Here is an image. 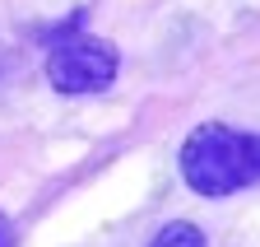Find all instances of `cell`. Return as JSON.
Masks as SVG:
<instances>
[{"mask_svg": "<svg viewBox=\"0 0 260 247\" xmlns=\"http://www.w3.org/2000/svg\"><path fill=\"white\" fill-rule=\"evenodd\" d=\"M181 177L195 196H233L260 182V135L255 131H237L223 121H205L195 126L181 145Z\"/></svg>", "mask_w": 260, "mask_h": 247, "instance_id": "1", "label": "cell"}, {"mask_svg": "<svg viewBox=\"0 0 260 247\" xmlns=\"http://www.w3.org/2000/svg\"><path fill=\"white\" fill-rule=\"evenodd\" d=\"M121 70V56L103 38H65L47 56V79L60 94H98Z\"/></svg>", "mask_w": 260, "mask_h": 247, "instance_id": "2", "label": "cell"}, {"mask_svg": "<svg viewBox=\"0 0 260 247\" xmlns=\"http://www.w3.org/2000/svg\"><path fill=\"white\" fill-rule=\"evenodd\" d=\"M149 247H205V233L195 229L190 219H172V224L158 229V238H153Z\"/></svg>", "mask_w": 260, "mask_h": 247, "instance_id": "3", "label": "cell"}, {"mask_svg": "<svg viewBox=\"0 0 260 247\" xmlns=\"http://www.w3.org/2000/svg\"><path fill=\"white\" fill-rule=\"evenodd\" d=\"M0 247H14V224L0 214Z\"/></svg>", "mask_w": 260, "mask_h": 247, "instance_id": "4", "label": "cell"}]
</instances>
